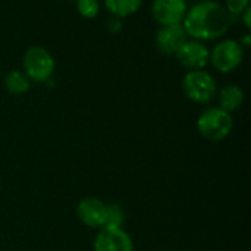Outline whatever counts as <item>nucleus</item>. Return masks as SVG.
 Returning a JSON list of instances; mask_svg holds the SVG:
<instances>
[{"label": "nucleus", "instance_id": "1", "mask_svg": "<svg viewBox=\"0 0 251 251\" xmlns=\"http://www.w3.org/2000/svg\"><path fill=\"white\" fill-rule=\"evenodd\" d=\"M231 25V15L218 1L203 0L187 10L182 26L187 35L199 41H210L224 37Z\"/></svg>", "mask_w": 251, "mask_h": 251}, {"label": "nucleus", "instance_id": "2", "mask_svg": "<svg viewBox=\"0 0 251 251\" xmlns=\"http://www.w3.org/2000/svg\"><path fill=\"white\" fill-rule=\"evenodd\" d=\"M234 122L231 113L221 107H210L204 110L197 119V129L200 135L209 141H222L232 131Z\"/></svg>", "mask_w": 251, "mask_h": 251}, {"label": "nucleus", "instance_id": "3", "mask_svg": "<svg viewBox=\"0 0 251 251\" xmlns=\"http://www.w3.org/2000/svg\"><path fill=\"white\" fill-rule=\"evenodd\" d=\"M182 90L191 101L206 104L215 99L218 85L212 74L204 69H194L185 74L182 79Z\"/></svg>", "mask_w": 251, "mask_h": 251}, {"label": "nucleus", "instance_id": "4", "mask_svg": "<svg viewBox=\"0 0 251 251\" xmlns=\"http://www.w3.org/2000/svg\"><path fill=\"white\" fill-rule=\"evenodd\" d=\"M24 74L34 82H46L54 72V59L49 50L40 46L29 47L22 59Z\"/></svg>", "mask_w": 251, "mask_h": 251}, {"label": "nucleus", "instance_id": "5", "mask_svg": "<svg viewBox=\"0 0 251 251\" xmlns=\"http://www.w3.org/2000/svg\"><path fill=\"white\" fill-rule=\"evenodd\" d=\"M243 57L244 49L241 43L235 40H224L212 49L209 54V62L216 71L222 74H229L241 65Z\"/></svg>", "mask_w": 251, "mask_h": 251}, {"label": "nucleus", "instance_id": "6", "mask_svg": "<svg viewBox=\"0 0 251 251\" xmlns=\"http://www.w3.org/2000/svg\"><path fill=\"white\" fill-rule=\"evenodd\" d=\"M187 10L185 0H154L151 3V15L160 26L182 24Z\"/></svg>", "mask_w": 251, "mask_h": 251}, {"label": "nucleus", "instance_id": "7", "mask_svg": "<svg viewBox=\"0 0 251 251\" xmlns=\"http://www.w3.org/2000/svg\"><path fill=\"white\" fill-rule=\"evenodd\" d=\"M94 251H134V243L122 228H100L94 240Z\"/></svg>", "mask_w": 251, "mask_h": 251}, {"label": "nucleus", "instance_id": "8", "mask_svg": "<svg viewBox=\"0 0 251 251\" xmlns=\"http://www.w3.org/2000/svg\"><path fill=\"white\" fill-rule=\"evenodd\" d=\"M107 204L96 197L82 199L76 206V216L88 228H103L106 224Z\"/></svg>", "mask_w": 251, "mask_h": 251}, {"label": "nucleus", "instance_id": "9", "mask_svg": "<svg viewBox=\"0 0 251 251\" xmlns=\"http://www.w3.org/2000/svg\"><path fill=\"white\" fill-rule=\"evenodd\" d=\"M209 54L210 50L204 46V43L199 40H187L175 56L182 66L194 71L203 69L209 63Z\"/></svg>", "mask_w": 251, "mask_h": 251}, {"label": "nucleus", "instance_id": "10", "mask_svg": "<svg viewBox=\"0 0 251 251\" xmlns=\"http://www.w3.org/2000/svg\"><path fill=\"white\" fill-rule=\"evenodd\" d=\"M187 40L188 35L182 24L160 26V29L156 32V47L160 53L166 56H175Z\"/></svg>", "mask_w": 251, "mask_h": 251}, {"label": "nucleus", "instance_id": "11", "mask_svg": "<svg viewBox=\"0 0 251 251\" xmlns=\"http://www.w3.org/2000/svg\"><path fill=\"white\" fill-rule=\"evenodd\" d=\"M244 103V91L240 85L231 84L221 90L219 93V107L228 113L235 112Z\"/></svg>", "mask_w": 251, "mask_h": 251}, {"label": "nucleus", "instance_id": "12", "mask_svg": "<svg viewBox=\"0 0 251 251\" xmlns=\"http://www.w3.org/2000/svg\"><path fill=\"white\" fill-rule=\"evenodd\" d=\"M143 1L144 0H104V6L115 18L121 19L135 13Z\"/></svg>", "mask_w": 251, "mask_h": 251}, {"label": "nucleus", "instance_id": "13", "mask_svg": "<svg viewBox=\"0 0 251 251\" xmlns=\"http://www.w3.org/2000/svg\"><path fill=\"white\" fill-rule=\"evenodd\" d=\"M4 87L10 94L19 96V94H24V93H26L29 90L31 82H29V78L24 72L12 71L4 78Z\"/></svg>", "mask_w": 251, "mask_h": 251}, {"label": "nucleus", "instance_id": "14", "mask_svg": "<svg viewBox=\"0 0 251 251\" xmlns=\"http://www.w3.org/2000/svg\"><path fill=\"white\" fill-rule=\"evenodd\" d=\"M125 221V215H124V209L113 203V204H107V215H106V224L103 228H122Z\"/></svg>", "mask_w": 251, "mask_h": 251}, {"label": "nucleus", "instance_id": "15", "mask_svg": "<svg viewBox=\"0 0 251 251\" xmlns=\"http://www.w3.org/2000/svg\"><path fill=\"white\" fill-rule=\"evenodd\" d=\"M76 9L82 18L93 19L100 12V3L99 0H76Z\"/></svg>", "mask_w": 251, "mask_h": 251}, {"label": "nucleus", "instance_id": "16", "mask_svg": "<svg viewBox=\"0 0 251 251\" xmlns=\"http://www.w3.org/2000/svg\"><path fill=\"white\" fill-rule=\"evenodd\" d=\"M226 10L231 16H240L246 9L250 7V0H225Z\"/></svg>", "mask_w": 251, "mask_h": 251}, {"label": "nucleus", "instance_id": "17", "mask_svg": "<svg viewBox=\"0 0 251 251\" xmlns=\"http://www.w3.org/2000/svg\"><path fill=\"white\" fill-rule=\"evenodd\" d=\"M109 29H110L112 32H118V31L121 29V22H119V19H118V18H115V19L109 21Z\"/></svg>", "mask_w": 251, "mask_h": 251}, {"label": "nucleus", "instance_id": "18", "mask_svg": "<svg viewBox=\"0 0 251 251\" xmlns=\"http://www.w3.org/2000/svg\"><path fill=\"white\" fill-rule=\"evenodd\" d=\"M250 15H251V9L249 7V9H246L240 16H243V21H244V24H246V26L250 29L251 28V21H250Z\"/></svg>", "mask_w": 251, "mask_h": 251}, {"label": "nucleus", "instance_id": "19", "mask_svg": "<svg viewBox=\"0 0 251 251\" xmlns=\"http://www.w3.org/2000/svg\"><path fill=\"white\" fill-rule=\"evenodd\" d=\"M249 43H250V35L247 34L246 38H244V44H243V46H249Z\"/></svg>", "mask_w": 251, "mask_h": 251}, {"label": "nucleus", "instance_id": "20", "mask_svg": "<svg viewBox=\"0 0 251 251\" xmlns=\"http://www.w3.org/2000/svg\"><path fill=\"white\" fill-rule=\"evenodd\" d=\"M0 188H1V182H0Z\"/></svg>", "mask_w": 251, "mask_h": 251}, {"label": "nucleus", "instance_id": "21", "mask_svg": "<svg viewBox=\"0 0 251 251\" xmlns=\"http://www.w3.org/2000/svg\"><path fill=\"white\" fill-rule=\"evenodd\" d=\"M74 1H76V0H74Z\"/></svg>", "mask_w": 251, "mask_h": 251}]
</instances>
